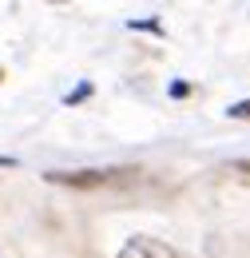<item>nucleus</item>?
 Returning <instances> with one entry per match:
<instances>
[{
  "mask_svg": "<svg viewBox=\"0 0 250 258\" xmlns=\"http://www.w3.org/2000/svg\"><path fill=\"white\" fill-rule=\"evenodd\" d=\"M0 167H16V159L12 155H0Z\"/></svg>",
  "mask_w": 250,
  "mask_h": 258,
  "instance_id": "4",
  "label": "nucleus"
},
{
  "mask_svg": "<svg viewBox=\"0 0 250 258\" xmlns=\"http://www.w3.org/2000/svg\"><path fill=\"white\" fill-rule=\"evenodd\" d=\"M119 258H179L175 246H167L163 238H151V234H135V238H127Z\"/></svg>",
  "mask_w": 250,
  "mask_h": 258,
  "instance_id": "1",
  "label": "nucleus"
},
{
  "mask_svg": "<svg viewBox=\"0 0 250 258\" xmlns=\"http://www.w3.org/2000/svg\"><path fill=\"white\" fill-rule=\"evenodd\" d=\"M48 183H64V187H99V183H111V171H48Z\"/></svg>",
  "mask_w": 250,
  "mask_h": 258,
  "instance_id": "2",
  "label": "nucleus"
},
{
  "mask_svg": "<svg viewBox=\"0 0 250 258\" xmlns=\"http://www.w3.org/2000/svg\"><path fill=\"white\" fill-rule=\"evenodd\" d=\"M226 115H230V119H250V99L234 103V107H226Z\"/></svg>",
  "mask_w": 250,
  "mask_h": 258,
  "instance_id": "3",
  "label": "nucleus"
}]
</instances>
